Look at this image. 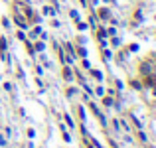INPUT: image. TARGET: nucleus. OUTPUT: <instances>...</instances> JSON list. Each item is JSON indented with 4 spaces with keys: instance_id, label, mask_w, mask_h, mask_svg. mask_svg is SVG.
Listing matches in <instances>:
<instances>
[{
    "instance_id": "obj_1",
    "label": "nucleus",
    "mask_w": 156,
    "mask_h": 148,
    "mask_svg": "<svg viewBox=\"0 0 156 148\" xmlns=\"http://www.w3.org/2000/svg\"><path fill=\"white\" fill-rule=\"evenodd\" d=\"M146 83H148V85H156V77L148 75V77H146Z\"/></svg>"
},
{
    "instance_id": "obj_2",
    "label": "nucleus",
    "mask_w": 156,
    "mask_h": 148,
    "mask_svg": "<svg viewBox=\"0 0 156 148\" xmlns=\"http://www.w3.org/2000/svg\"><path fill=\"white\" fill-rule=\"evenodd\" d=\"M0 49H2V51H4V49H6V41H4V37H2V39H0Z\"/></svg>"
},
{
    "instance_id": "obj_3",
    "label": "nucleus",
    "mask_w": 156,
    "mask_h": 148,
    "mask_svg": "<svg viewBox=\"0 0 156 148\" xmlns=\"http://www.w3.org/2000/svg\"><path fill=\"white\" fill-rule=\"evenodd\" d=\"M99 14H101V18H107V16H109V12H107V10H101Z\"/></svg>"
}]
</instances>
